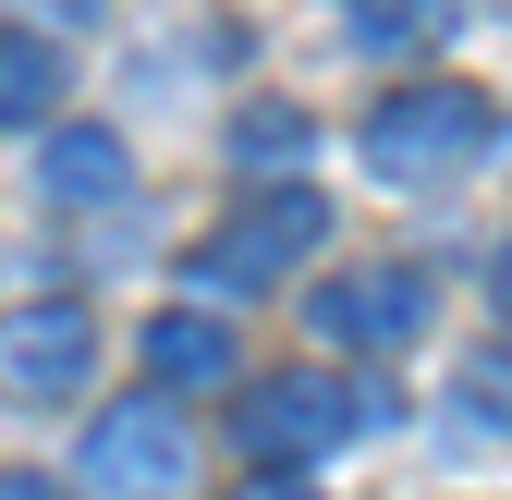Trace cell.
I'll use <instances>...</instances> for the list:
<instances>
[{
    "label": "cell",
    "instance_id": "obj_1",
    "mask_svg": "<svg viewBox=\"0 0 512 500\" xmlns=\"http://www.w3.org/2000/svg\"><path fill=\"white\" fill-rule=\"evenodd\" d=\"M488 122H500V110H488L464 74H415V86H391V98L366 110V171L403 183V196H415V183H464V171L488 159Z\"/></svg>",
    "mask_w": 512,
    "mask_h": 500
},
{
    "label": "cell",
    "instance_id": "obj_2",
    "mask_svg": "<svg viewBox=\"0 0 512 500\" xmlns=\"http://www.w3.org/2000/svg\"><path fill=\"white\" fill-rule=\"evenodd\" d=\"M366 415H378V403L342 391L330 366H269V379L232 391V440H244L256 464H317V452H342Z\"/></svg>",
    "mask_w": 512,
    "mask_h": 500
},
{
    "label": "cell",
    "instance_id": "obj_3",
    "mask_svg": "<svg viewBox=\"0 0 512 500\" xmlns=\"http://www.w3.org/2000/svg\"><path fill=\"white\" fill-rule=\"evenodd\" d=\"M317 244H330V196H317L305 171H293V183H256V196L232 208V232L196 257V293H232V305H244V293H269L281 269H305Z\"/></svg>",
    "mask_w": 512,
    "mask_h": 500
},
{
    "label": "cell",
    "instance_id": "obj_4",
    "mask_svg": "<svg viewBox=\"0 0 512 500\" xmlns=\"http://www.w3.org/2000/svg\"><path fill=\"white\" fill-rule=\"evenodd\" d=\"M183 476H196V427H183L171 391L98 403V427H86V488H110V500H171Z\"/></svg>",
    "mask_w": 512,
    "mask_h": 500
},
{
    "label": "cell",
    "instance_id": "obj_5",
    "mask_svg": "<svg viewBox=\"0 0 512 500\" xmlns=\"http://www.w3.org/2000/svg\"><path fill=\"white\" fill-rule=\"evenodd\" d=\"M98 379V318L74 293H37L0 318V403H74Z\"/></svg>",
    "mask_w": 512,
    "mask_h": 500
},
{
    "label": "cell",
    "instance_id": "obj_6",
    "mask_svg": "<svg viewBox=\"0 0 512 500\" xmlns=\"http://www.w3.org/2000/svg\"><path fill=\"white\" fill-rule=\"evenodd\" d=\"M427 269L415 257H366V269H330L317 281V330H330V354H403L427 330Z\"/></svg>",
    "mask_w": 512,
    "mask_h": 500
},
{
    "label": "cell",
    "instance_id": "obj_7",
    "mask_svg": "<svg viewBox=\"0 0 512 500\" xmlns=\"http://www.w3.org/2000/svg\"><path fill=\"white\" fill-rule=\"evenodd\" d=\"M37 196L49 208L135 196V135H110V122H49V135H37Z\"/></svg>",
    "mask_w": 512,
    "mask_h": 500
},
{
    "label": "cell",
    "instance_id": "obj_8",
    "mask_svg": "<svg viewBox=\"0 0 512 500\" xmlns=\"http://www.w3.org/2000/svg\"><path fill=\"white\" fill-rule=\"evenodd\" d=\"M135 354L159 391H232V318H208V305H159L135 330Z\"/></svg>",
    "mask_w": 512,
    "mask_h": 500
},
{
    "label": "cell",
    "instance_id": "obj_9",
    "mask_svg": "<svg viewBox=\"0 0 512 500\" xmlns=\"http://www.w3.org/2000/svg\"><path fill=\"white\" fill-rule=\"evenodd\" d=\"M49 110H61V37L0 25V135H49Z\"/></svg>",
    "mask_w": 512,
    "mask_h": 500
},
{
    "label": "cell",
    "instance_id": "obj_10",
    "mask_svg": "<svg viewBox=\"0 0 512 500\" xmlns=\"http://www.w3.org/2000/svg\"><path fill=\"white\" fill-rule=\"evenodd\" d=\"M305 147H317V122H305L293 98H244V110H232V171H244V183H293Z\"/></svg>",
    "mask_w": 512,
    "mask_h": 500
},
{
    "label": "cell",
    "instance_id": "obj_11",
    "mask_svg": "<svg viewBox=\"0 0 512 500\" xmlns=\"http://www.w3.org/2000/svg\"><path fill=\"white\" fill-rule=\"evenodd\" d=\"M452 415L476 427V440H512V342H500V354H476L464 379H452Z\"/></svg>",
    "mask_w": 512,
    "mask_h": 500
},
{
    "label": "cell",
    "instance_id": "obj_12",
    "mask_svg": "<svg viewBox=\"0 0 512 500\" xmlns=\"http://www.w3.org/2000/svg\"><path fill=\"white\" fill-rule=\"evenodd\" d=\"M439 13H452V0H354V49H366V61H391V49H415Z\"/></svg>",
    "mask_w": 512,
    "mask_h": 500
},
{
    "label": "cell",
    "instance_id": "obj_13",
    "mask_svg": "<svg viewBox=\"0 0 512 500\" xmlns=\"http://www.w3.org/2000/svg\"><path fill=\"white\" fill-rule=\"evenodd\" d=\"M110 13V0H13V25H37V37H86Z\"/></svg>",
    "mask_w": 512,
    "mask_h": 500
},
{
    "label": "cell",
    "instance_id": "obj_14",
    "mask_svg": "<svg viewBox=\"0 0 512 500\" xmlns=\"http://www.w3.org/2000/svg\"><path fill=\"white\" fill-rule=\"evenodd\" d=\"M232 500H317V488H305V476H293V464H256V476H244V488H232Z\"/></svg>",
    "mask_w": 512,
    "mask_h": 500
},
{
    "label": "cell",
    "instance_id": "obj_15",
    "mask_svg": "<svg viewBox=\"0 0 512 500\" xmlns=\"http://www.w3.org/2000/svg\"><path fill=\"white\" fill-rule=\"evenodd\" d=\"M0 500H74V488H49V476H0Z\"/></svg>",
    "mask_w": 512,
    "mask_h": 500
},
{
    "label": "cell",
    "instance_id": "obj_16",
    "mask_svg": "<svg viewBox=\"0 0 512 500\" xmlns=\"http://www.w3.org/2000/svg\"><path fill=\"white\" fill-rule=\"evenodd\" d=\"M488 293H500V318H512V244H500V269H488Z\"/></svg>",
    "mask_w": 512,
    "mask_h": 500
}]
</instances>
